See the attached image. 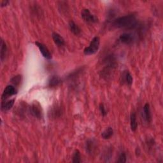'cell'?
<instances>
[{
  "label": "cell",
  "mask_w": 163,
  "mask_h": 163,
  "mask_svg": "<svg viewBox=\"0 0 163 163\" xmlns=\"http://www.w3.org/2000/svg\"><path fill=\"white\" fill-rule=\"evenodd\" d=\"M16 94V90L15 87L12 86H8L4 89L2 94V100H6L8 97Z\"/></svg>",
  "instance_id": "6"
},
{
  "label": "cell",
  "mask_w": 163,
  "mask_h": 163,
  "mask_svg": "<svg viewBox=\"0 0 163 163\" xmlns=\"http://www.w3.org/2000/svg\"><path fill=\"white\" fill-rule=\"evenodd\" d=\"M130 120H131V129L133 131H135L137 129V121H136V114L134 112H133L131 115V118H130Z\"/></svg>",
  "instance_id": "15"
},
{
  "label": "cell",
  "mask_w": 163,
  "mask_h": 163,
  "mask_svg": "<svg viewBox=\"0 0 163 163\" xmlns=\"http://www.w3.org/2000/svg\"><path fill=\"white\" fill-rule=\"evenodd\" d=\"M86 151L89 153V154L92 155V153H94L95 150H96V144L95 142L92 140V139H89L86 142Z\"/></svg>",
  "instance_id": "9"
},
{
  "label": "cell",
  "mask_w": 163,
  "mask_h": 163,
  "mask_svg": "<svg viewBox=\"0 0 163 163\" xmlns=\"http://www.w3.org/2000/svg\"><path fill=\"white\" fill-rule=\"evenodd\" d=\"M69 29H70V31L73 32L74 35H78L80 34L81 30L80 29V27H79L73 21H72L69 22Z\"/></svg>",
  "instance_id": "11"
},
{
  "label": "cell",
  "mask_w": 163,
  "mask_h": 163,
  "mask_svg": "<svg viewBox=\"0 0 163 163\" xmlns=\"http://www.w3.org/2000/svg\"><path fill=\"white\" fill-rule=\"evenodd\" d=\"M21 82V77L20 76H16L15 77H13L12 79V82L14 83L15 85L18 84Z\"/></svg>",
  "instance_id": "22"
},
{
  "label": "cell",
  "mask_w": 163,
  "mask_h": 163,
  "mask_svg": "<svg viewBox=\"0 0 163 163\" xmlns=\"http://www.w3.org/2000/svg\"><path fill=\"white\" fill-rule=\"evenodd\" d=\"M81 15L83 19L87 23H89V24L96 23L98 21L97 17L96 15L92 14L89 10H88V9H84V10H83L81 13Z\"/></svg>",
  "instance_id": "3"
},
{
  "label": "cell",
  "mask_w": 163,
  "mask_h": 163,
  "mask_svg": "<svg viewBox=\"0 0 163 163\" xmlns=\"http://www.w3.org/2000/svg\"><path fill=\"white\" fill-rule=\"evenodd\" d=\"M14 101H15V100L13 99V100H9L7 102H4V103H2L1 110L4 111L10 110L12 108L13 105H14Z\"/></svg>",
  "instance_id": "13"
},
{
  "label": "cell",
  "mask_w": 163,
  "mask_h": 163,
  "mask_svg": "<svg viewBox=\"0 0 163 163\" xmlns=\"http://www.w3.org/2000/svg\"><path fill=\"white\" fill-rule=\"evenodd\" d=\"M7 45L4 42V40L1 39V52H0V55H1V60H4V59L5 58V55L7 54Z\"/></svg>",
  "instance_id": "16"
},
{
  "label": "cell",
  "mask_w": 163,
  "mask_h": 163,
  "mask_svg": "<svg viewBox=\"0 0 163 163\" xmlns=\"http://www.w3.org/2000/svg\"><path fill=\"white\" fill-rule=\"evenodd\" d=\"M126 155H125V153H121L120 155L119 156V160L117 162L120 163H124L126 162Z\"/></svg>",
  "instance_id": "20"
},
{
  "label": "cell",
  "mask_w": 163,
  "mask_h": 163,
  "mask_svg": "<svg viewBox=\"0 0 163 163\" xmlns=\"http://www.w3.org/2000/svg\"><path fill=\"white\" fill-rule=\"evenodd\" d=\"M61 83V79L58 76H53L50 78L49 82V86L50 87L58 86Z\"/></svg>",
  "instance_id": "12"
},
{
  "label": "cell",
  "mask_w": 163,
  "mask_h": 163,
  "mask_svg": "<svg viewBox=\"0 0 163 163\" xmlns=\"http://www.w3.org/2000/svg\"><path fill=\"white\" fill-rule=\"evenodd\" d=\"M9 2H8V1H4V0H3V1H1V7H5V6H7V4Z\"/></svg>",
  "instance_id": "23"
},
{
  "label": "cell",
  "mask_w": 163,
  "mask_h": 163,
  "mask_svg": "<svg viewBox=\"0 0 163 163\" xmlns=\"http://www.w3.org/2000/svg\"><path fill=\"white\" fill-rule=\"evenodd\" d=\"M124 82L127 83L128 86H131L133 82V78L132 77V75L129 72H126L124 74Z\"/></svg>",
  "instance_id": "17"
},
{
  "label": "cell",
  "mask_w": 163,
  "mask_h": 163,
  "mask_svg": "<svg viewBox=\"0 0 163 163\" xmlns=\"http://www.w3.org/2000/svg\"><path fill=\"white\" fill-rule=\"evenodd\" d=\"M81 162H82V160H81L80 153L78 150H76L75 151H74L73 156V162L79 163Z\"/></svg>",
  "instance_id": "18"
},
{
  "label": "cell",
  "mask_w": 163,
  "mask_h": 163,
  "mask_svg": "<svg viewBox=\"0 0 163 163\" xmlns=\"http://www.w3.org/2000/svg\"><path fill=\"white\" fill-rule=\"evenodd\" d=\"M143 117L146 122H150L152 120L151 112L150 109V105L148 103H146L143 107Z\"/></svg>",
  "instance_id": "7"
},
{
  "label": "cell",
  "mask_w": 163,
  "mask_h": 163,
  "mask_svg": "<svg viewBox=\"0 0 163 163\" xmlns=\"http://www.w3.org/2000/svg\"><path fill=\"white\" fill-rule=\"evenodd\" d=\"M31 113L35 117L40 119L41 118V106L38 103H34L31 106Z\"/></svg>",
  "instance_id": "5"
},
{
  "label": "cell",
  "mask_w": 163,
  "mask_h": 163,
  "mask_svg": "<svg viewBox=\"0 0 163 163\" xmlns=\"http://www.w3.org/2000/svg\"><path fill=\"white\" fill-rule=\"evenodd\" d=\"M100 112H101L102 116H103V117H105V116L107 114V111L105 109V107L103 104L101 103L100 105Z\"/></svg>",
  "instance_id": "21"
},
{
  "label": "cell",
  "mask_w": 163,
  "mask_h": 163,
  "mask_svg": "<svg viewBox=\"0 0 163 163\" xmlns=\"http://www.w3.org/2000/svg\"><path fill=\"white\" fill-rule=\"evenodd\" d=\"M35 44L37 46H38V48L39 49L40 52L41 53V54L43 55V56L45 58L47 59H50L51 58H52V55H51L50 51L49 50V49L47 48H46V46L45 45L38 42V41H36Z\"/></svg>",
  "instance_id": "4"
},
{
  "label": "cell",
  "mask_w": 163,
  "mask_h": 163,
  "mask_svg": "<svg viewBox=\"0 0 163 163\" xmlns=\"http://www.w3.org/2000/svg\"><path fill=\"white\" fill-rule=\"evenodd\" d=\"M113 134H114L113 129L111 128H108L106 129H105V131L102 133L101 136L105 139H108L113 136Z\"/></svg>",
  "instance_id": "14"
},
{
  "label": "cell",
  "mask_w": 163,
  "mask_h": 163,
  "mask_svg": "<svg viewBox=\"0 0 163 163\" xmlns=\"http://www.w3.org/2000/svg\"><path fill=\"white\" fill-rule=\"evenodd\" d=\"M136 17L133 15H128L120 17L114 21L113 25L117 28H123V27H133L136 25Z\"/></svg>",
  "instance_id": "1"
},
{
  "label": "cell",
  "mask_w": 163,
  "mask_h": 163,
  "mask_svg": "<svg viewBox=\"0 0 163 163\" xmlns=\"http://www.w3.org/2000/svg\"><path fill=\"white\" fill-rule=\"evenodd\" d=\"M100 39L99 37L96 36L91 40L90 45L89 46L86 47L84 50H83V53L86 55H90L96 54L100 47Z\"/></svg>",
  "instance_id": "2"
},
{
  "label": "cell",
  "mask_w": 163,
  "mask_h": 163,
  "mask_svg": "<svg viewBox=\"0 0 163 163\" xmlns=\"http://www.w3.org/2000/svg\"><path fill=\"white\" fill-rule=\"evenodd\" d=\"M120 41L125 44H129L133 42V36L130 33H123L120 36Z\"/></svg>",
  "instance_id": "8"
},
{
  "label": "cell",
  "mask_w": 163,
  "mask_h": 163,
  "mask_svg": "<svg viewBox=\"0 0 163 163\" xmlns=\"http://www.w3.org/2000/svg\"><path fill=\"white\" fill-rule=\"evenodd\" d=\"M103 159L105 161H109V160L111 159V154H112V153H111V150L110 148H108L106 149V150H105V152H103Z\"/></svg>",
  "instance_id": "19"
},
{
  "label": "cell",
  "mask_w": 163,
  "mask_h": 163,
  "mask_svg": "<svg viewBox=\"0 0 163 163\" xmlns=\"http://www.w3.org/2000/svg\"><path fill=\"white\" fill-rule=\"evenodd\" d=\"M52 36L54 43L57 45L61 46L65 44V41L64 38L58 33H56V32H53Z\"/></svg>",
  "instance_id": "10"
}]
</instances>
